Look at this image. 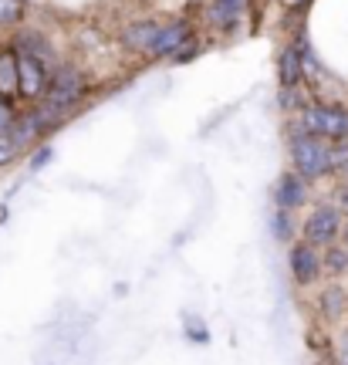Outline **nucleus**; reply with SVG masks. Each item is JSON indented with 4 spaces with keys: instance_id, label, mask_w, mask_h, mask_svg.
Masks as SVG:
<instances>
[{
    "instance_id": "obj_20",
    "label": "nucleus",
    "mask_w": 348,
    "mask_h": 365,
    "mask_svg": "<svg viewBox=\"0 0 348 365\" xmlns=\"http://www.w3.org/2000/svg\"><path fill=\"white\" fill-rule=\"evenodd\" d=\"M17 122V112H14V102L0 95V132H11V125Z\"/></svg>"
},
{
    "instance_id": "obj_4",
    "label": "nucleus",
    "mask_w": 348,
    "mask_h": 365,
    "mask_svg": "<svg viewBox=\"0 0 348 365\" xmlns=\"http://www.w3.org/2000/svg\"><path fill=\"white\" fill-rule=\"evenodd\" d=\"M48 91V65L38 61L34 54L17 51V98L38 102Z\"/></svg>"
},
{
    "instance_id": "obj_23",
    "label": "nucleus",
    "mask_w": 348,
    "mask_h": 365,
    "mask_svg": "<svg viewBox=\"0 0 348 365\" xmlns=\"http://www.w3.org/2000/svg\"><path fill=\"white\" fill-rule=\"evenodd\" d=\"M338 365H348V331L342 335V349H338Z\"/></svg>"
},
{
    "instance_id": "obj_8",
    "label": "nucleus",
    "mask_w": 348,
    "mask_h": 365,
    "mask_svg": "<svg viewBox=\"0 0 348 365\" xmlns=\"http://www.w3.org/2000/svg\"><path fill=\"white\" fill-rule=\"evenodd\" d=\"M247 11H250V0H210L207 21L217 27V31L230 34V31L240 27V21H244Z\"/></svg>"
},
{
    "instance_id": "obj_25",
    "label": "nucleus",
    "mask_w": 348,
    "mask_h": 365,
    "mask_svg": "<svg viewBox=\"0 0 348 365\" xmlns=\"http://www.w3.org/2000/svg\"><path fill=\"white\" fill-rule=\"evenodd\" d=\"M295 4H304V0H287V7H295Z\"/></svg>"
},
{
    "instance_id": "obj_6",
    "label": "nucleus",
    "mask_w": 348,
    "mask_h": 365,
    "mask_svg": "<svg viewBox=\"0 0 348 365\" xmlns=\"http://www.w3.org/2000/svg\"><path fill=\"white\" fill-rule=\"evenodd\" d=\"M287 261H291V277H295L301 287H308L318 281V274H322V257H318V247H314V244H308V240L291 244Z\"/></svg>"
},
{
    "instance_id": "obj_7",
    "label": "nucleus",
    "mask_w": 348,
    "mask_h": 365,
    "mask_svg": "<svg viewBox=\"0 0 348 365\" xmlns=\"http://www.w3.org/2000/svg\"><path fill=\"white\" fill-rule=\"evenodd\" d=\"M193 38V24L190 21H169V24L159 27V34H155L153 48H149V54L145 58H153V61H163V58H169V54L180 48L183 41Z\"/></svg>"
},
{
    "instance_id": "obj_18",
    "label": "nucleus",
    "mask_w": 348,
    "mask_h": 365,
    "mask_svg": "<svg viewBox=\"0 0 348 365\" xmlns=\"http://www.w3.org/2000/svg\"><path fill=\"white\" fill-rule=\"evenodd\" d=\"M17 156H21V145H17V139H14L11 132H0V166L14 163Z\"/></svg>"
},
{
    "instance_id": "obj_2",
    "label": "nucleus",
    "mask_w": 348,
    "mask_h": 365,
    "mask_svg": "<svg viewBox=\"0 0 348 365\" xmlns=\"http://www.w3.org/2000/svg\"><path fill=\"white\" fill-rule=\"evenodd\" d=\"M301 132H311L318 139H348V112L338 105L301 108Z\"/></svg>"
},
{
    "instance_id": "obj_11",
    "label": "nucleus",
    "mask_w": 348,
    "mask_h": 365,
    "mask_svg": "<svg viewBox=\"0 0 348 365\" xmlns=\"http://www.w3.org/2000/svg\"><path fill=\"white\" fill-rule=\"evenodd\" d=\"M277 78H281V88H297L301 78H304V68H301V48L287 44L277 58Z\"/></svg>"
},
{
    "instance_id": "obj_5",
    "label": "nucleus",
    "mask_w": 348,
    "mask_h": 365,
    "mask_svg": "<svg viewBox=\"0 0 348 365\" xmlns=\"http://www.w3.org/2000/svg\"><path fill=\"white\" fill-rule=\"evenodd\" d=\"M342 234V210L338 207H314L304 220V240L314 247H328Z\"/></svg>"
},
{
    "instance_id": "obj_1",
    "label": "nucleus",
    "mask_w": 348,
    "mask_h": 365,
    "mask_svg": "<svg viewBox=\"0 0 348 365\" xmlns=\"http://www.w3.org/2000/svg\"><path fill=\"white\" fill-rule=\"evenodd\" d=\"M291 159H295L297 176H304V180H318V176L332 173V166H328V143L311 135V132H295L291 135Z\"/></svg>"
},
{
    "instance_id": "obj_3",
    "label": "nucleus",
    "mask_w": 348,
    "mask_h": 365,
    "mask_svg": "<svg viewBox=\"0 0 348 365\" xmlns=\"http://www.w3.org/2000/svg\"><path fill=\"white\" fill-rule=\"evenodd\" d=\"M85 95H88V81H85V75L75 65L58 68L51 78H48V91H44L48 105H58V108H75Z\"/></svg>"
},
{
    "instance_id": "obj_24",
    "label": "nucleus",
    "mask_w": 348,
    "mask_h": 365,
    "mask_svg": "<svg viewBox=\"0 0 348 365\" xmlns=\"http://www.w3.org/2000/svg\"><path fill=\"white\" fill-rule=\"evenodd\" d=\"M338 207L348 210V186H342V190H338Z\"/></svg>"
},
{
    "instance_id": "obj_14",
    "label": "nucleus",
    "mask_w": 348,
    "mask_h": 365,
    "mask_svg": "<svg viewBox=\"0 0 348 365\" xmlns=\"http://www.w3.org/2000/svg\"><path fill=\"white\" fill-rule=\"evenodd\" d=\"M345 312V291L342 287H328L322 294V314L324 318H338Z\"/></svg>"
},
{
    "instance_id": "obj_17",
    "label": "nucleus",
    "mask_w": 348,
    "mask_h": 365,
    "mask_svg": "<svg viewBox=\"0 0 348 365\" xmlns=\"http://www.w3.org/2000/svg\"><path fill=\"white\" fill-rule=\"evenodd\" d=\"M24 17V0H0V27H11Z\"/></svg>"
},
{
    "instance_id": "obj_21",
    "label": "nucleus",
    "mask_w": 348,
    "mask_h": 365,
    "mask_svg": "<svg viewBox=\"0 0 348 365\" xmlns=\"http://www.w3.org/2000/svg\"><path fill=\"white\" fill-rule=\"evenodd\" d=\"M328 267L335 274H342L348 267V250L345 247H335V250H328Z\"/></svg>"
},
{
    "instance_id": "obj_26",
    "label": "nucleus",
    "mask_w": 348,
    "mask_h": 365,
    "mask_svg": "<svg viewBox=\"0 0 348 365\" xmlns=\"http://www.w3.org/2000/svg\"><path fill=\"white\" fill-rule=\"evenodd\" d=\"M345 244H348V223H345Z\"/></svg>"
},
{
    "instance_id": "obj_9",
    "label": "nucleus",
    "mask_w": 348,
    "mask_h": 365,
    "mask_svg": "<svg viewBox=\"0 0 348 365\" xmlns=\"http://www.w3.org/2000/svg\"><path fill=\"white\" fill-rule=\"evenodd\" d=\"M277 207L284 210H297L304 200H308V186H304V176H297V173H284L281 180H277Z\"/></svg>"
},
{
    "instance_id": "obj_15",
    "label": "nucleus",
    "mask_w": 348,
    "mask_h": 365,
    "mask_svg": "<svg viewBox=\"0 0 348 365\" xmlns=\"http://www.w3.org/2000/svg\"><path fill=\"white\" fill-rule=\"evenodd\" d=\"M328 166H332V173H348V143L345 139L328 143Z\"/></svg>"
},
{
    "instance_id": "obj_10",
    "label": "nucleus",
    "mask_w": 348,
    "mask_h": 365,
    "mask_svg": "<svg viewBox=\"0 0 348 365\" xmlns=\"http://www.w3.org/2000/svg\"><path fill=\"white\" fill-rule=\"evenodd\" d=\"M159 27H163L159 21H135V24H129L122 31V44L132 48V51H139V54H149L155 34H159Z\"/></svg>"
},
{
    "instance_id": "obj_12",
    "label": "nucleus",
    "mask_w": 348,
    "mask_h": 365,
    "mask_svg": "<svg viewBox=\"0 0 348 365\" xmlns=\"http://www.w3.org/2000/svg\"><path fill=\"white\" fill-rule=\"evenodd\" d=\"M17 51H27L34 54L38 61H44V65H54V48L48 34H41V31H21L17 34Z\"/></svg>"
},
{
    "instance_id": "obj_22",
    "label": "nucleus",
    "mask_w": 348,
    "mask_h": 365,
    "mask_svg": "<svg viewBox=\"0 0 348 365\" xmlns=\"http://www.w3.org/2000/svg\"><path fill=\"white\" fill-rule=\"evenodd\" d=\"M44 163H51V149H48V145H41V149H38V156L31 159V170H41Z\"/></svg>"
},
{
    "instance_id": "obj_16",
    "label": "nucleus",
    "mask_w": 348,
    "mask_h": 365,
    "mask_svg": "<svg viewBox=\"0 0 348 365\" xmlns=\"http://www.w3.org/2000/svg\"><path fill=\"white\" fill-rule=\"evenodd\" d=\"M274 237H277V240H284V244H287V240H291V237H295V220H291V210H284V207H277V213H274Z\"/></svg>"
},
{
    "instance_id": "obj_13",
    "label": "nucleus",
    "mask_w": 348,
    "mask_h": 365,
    "mask_svg": "<svg viewBox=\"0 0 348 365\" xmlns=\"http://www.w3.org/2000/svg\"><path fill=\"white\" fill-rule=\"evenodd\" d=\"M0 95L17 98V48H0Z\"/></svg>"
},
{
    "instance_id": "obj_19",
    "label": "nucleus",
    "mask_w": 348,
    "mask_h": 365,
    "mask_svg": "<svg viewBox=\"0 0 348 365\" xmlns=\"http://www.w3.org/2000/svg\"><path fill=\"white\" fill-rule=\"evenodd\" d=\"M196 51H200V44H196V38H190V41H183L176 51L169 54V61L173 65H183V61H190V58H196Z\"/></svg>"
}]
</instances>
